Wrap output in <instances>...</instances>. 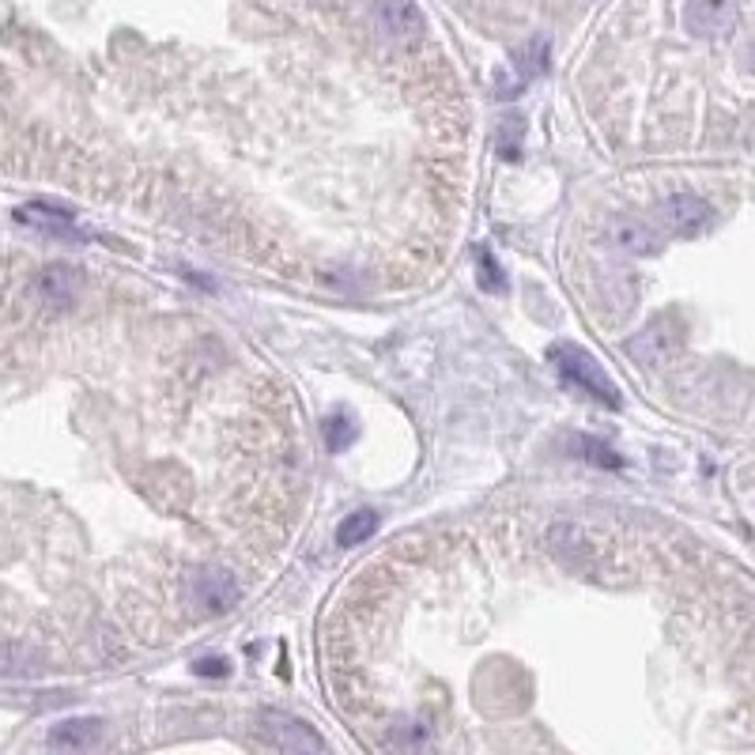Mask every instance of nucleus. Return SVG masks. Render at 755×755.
Returning <instances> with one entry per match:
<instances>
[{
	"label": "nucleus",
	"instance_id": "f257e3e1",
	"mask_svg": "<svg viewBox=\"0 0 755 755\" xmlns=\"http://www.w3.org/2000/svg\"><path fill=\"white\" fill-rule=\"evenodd\" d=\"M548 356H552L555 371H560L566 385H574V390L604 400L609 408H620V390H615V382L604 374V367L597 363L586 348H578V344H555Z\"/></svg>",
	"mask_w": 755,
	"mask_h": 755
},
{
	"label": "nucleus",
	"instance_id": "f03ea898",
	"mask_svg": "<svg viewBox=\"0 0 755 755\" xmlns=\"http://www.w3.org/2000/svg\"><path fill=\"white\" fill-rule=\"evenodd\" d=\"M185 601L193 604L196 612L219 615V612H227L238 601V586H235V578L227 571H219V566H204V571L189 574Z\"/></svg>",
	"mask_w": 755,
	"mask_h": 755
},
{
	"label": "nucleus",
	"instance_id": "7ed1b4c3",
	"mask_svg": "<svg viewBox=\"0 0 755 755\" xmlns=\"http://www.w3.org/2000/svg\"><path fill=\"white\" fill-rule=\"evenodd\" d=\"M658 216H661V224L680 238H695L714 224V208L695 193H672L669 201H661Z\"/></svg>",
	"mask_w": 755,
	"mask_h": 755
},
{
	"label": "nucleus",
	"instance_id": "20e7f679",
	"mask_svg": "<svg viewBox=\"0 0 755 755\" xmlns=\"http://www.w3.org/2000/svg\"><path fill=\"white\" fill-rule=\"evenodd\" d=\"M684 27L695 38H721L736 27V4L733 0H687Z\"/></svg>",
	"mask_w": 755,
	"mask_h": 755
},
{
	"label": "nucleus",
	"instance_id": "39448f33",
	"mask_svg": "<svg viewBox=\"0 0 755 755\" xmlns=\"http://www.w3.org/2000/svg\"><path fill=\"white\" fill-rule=\"evenodd\" d=\"M265 733L273 741V748L280 752H322L325 741L307 726V721L291 718V714H280V710H268L265 714Z\"/></svg>",
	"mask_w": 755,
	"mask_h": 755
},
{
	"label": "nucleus",
	"instance_id": "423d86ee",
	"mask_svg": "<svg viewBox=\"0 0 755 755\" xmlns=\"http://www.w3.org/2000/svg\"><path fill=\"white\" fill-rule=\"evenodd\" d=\"M374 20H378V31H382L390 43H412L423 31V12L412 0H382Z\"/></svg>",
	"mask_w": 755,
	"mask_h": 755
},
{
	"label": "nucleus",
	"instance_id": "0eeeda50",
	"mask_svg": "<svg viewBox=\"0 0 755 755\" xmlns=\"http://www.w3.org/2000/svg\"><path fill=\"white\" fill-rule=\"evenodd\" d=\"M35 295L43 307H53V310H69L80 295V273L69 265H49L38 273L35 280Z\"/></svg>",
	"mask_w": 755,
	"mask_h": 755
},
{
	"label": "nucleus",
	"instance_id": "6e6552de",
	"mask_svg": "<svg viewBox=\"0 0 755 755\" xmlns=\"http://www.w3.org/2000/svg\"><path fill=\"white\" fill-rule=\"evenodd\" d=\"M103 741V721L98 718H69L61 726L49 729L46 744L57 752H87Z\"/></svg>",
	"mask_w": 755,
	"mask_h": 755
},
{
	"label": "nucleus",
	"instance_id": "1a4fd4ad",
	"mask_svg": "<svg viewBox=\"0 0 755 755\" xmlns=\"http://www.w3.org/2000/svg\"><path fill=\"white\" fill-rule=\"evenodd\" d=\"M15 219L38 227V231H49V235H72V212L49 208V204H27V208L15 212Z\"/></svg>",
	"mask_w": 755,
	"mask_h": 755
},
{
	"label": "nucleus",
	"instance_id": "9d476101",
	"mask_svg": "<svg viewBox=\"0 0 755 755\" xmlns=\"http://www.w3.org/2000/svg\"><path fill=\"white\" fill-rule=\"evenodd\" d=\"M378 525H382L378 511H356V514H348V518L336 525V544H340V548L363 544V540H371L374 532H378Z\"/></svg>",
	"mask_w": 755,
	"mask_h": 755
},
{
	"label": "nucleus",
	"instance_id": "9b49d317",
	"mask_svg": "<svg viewBox=\"0 0 755 755\" xmlns=\"http://www.w3.org/2000/svg\"><path fill=\"white\" fill-rule=\"evenodd\" d=\"M615 245L620 250H627V253H658V245H661V238L650 231L646 224H635V219H623V224H615Z\"/></svg>",
	"mask_w": 755,
	"mask_h": 755
},
{
	"label": "nucleus",
	"instance_id": "f8f14e48",
	"mask_svg": "<svg viewBox=\"0 0 755 755\" xmlns=\"http://www.w3.org/2000/svg\"><path fill=\"white\" fill-rule=\"evenodd\" d=\"M548 38H537V43H529L525 49H518L514 53V64H518V87L529 84L532 76H540V72L548 69Z\"/></svg>",
	"mask_w": 755,
	"mask_h": 755
},
{
	"label": "nucleus",
	"instance_id": "ddd939ff",
	"mask_svg": "<svg viewBox=\"0 0 755 755\" xmlns=\"http://www.w3.org/2000/svg\"><path fill=\"white\" fill-rule=\"evenodd\" d=\"M356 442V420L344 412H336L325 420V446H329V454H344V450Z\"/></svg>",
	"mask_w": 755,
	"mask_h": 755
},
{
	"label": "nucleus",
	"instance_id": "4468645a",
	"mask_svg": "<svg viewBox=\"0 0 755 755\" xmlns=\"http://www.w3.org/2000/svg\"><path fill=\"white\" fill-rule=\"evenodd\" d=\"M574 446L582 450V457H586V462H594V465H601V469H620V457L612 454L609 446H604V442H597V439H574Z\"/></svg>",
	"mask_w": 755,
	"mask_h": 755
},
{
	"label": "nucleus",
	"instance_id": "2eb2a0df",
	"mask_svg": "<svg viewBox=\"0 0 755 755\" xmlns=\"http://www.w3.org/2000/svg\"><path fill=\"white\" fill-rule=\"evenodd\" d=\"M193 672L196 676H227V672H231V661L227 658H196Z\"/></svg>",
	"mask_w": 755,
	"mask_h": 755
},
{
	"label": "nucleus",
	"instance_id": "dca6fc26",
	"mask_svg": "<svg viewBox=\"0 0 755 755\" xmlns=\"http://www.w3.org/2000/svg\"><path fill=\"white\" fill-rule=\"evenodd\" d=\"M480 268H483V273H480V284L488 287V291H499V287H503V280H495L499 268H495V261H491L488 253H480Z\"/></svg>",
	"mask_w": 755,
	"mask_h": 755
}]
</instances>
